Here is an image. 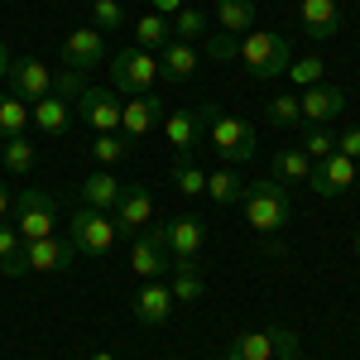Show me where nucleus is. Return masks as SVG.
I'll use <instances>...</instances> for the list:
<instances>
[{"mask_svg": "<svg viewBox=\"0 0 360 360\" xmlns=\"http://www.w3.org/2000/svg\"><path fill=\"white\" fill-rule=\"evenodd\" d=\"M240 207H245V221L259 231V236H278L288 217H293V197H288V183H278V178H259V183H245V197H240Z\"/></svg>", "mask_w": 360, "mask_h": 360, "instance_id": "obj_1", "label": "nucleus"}, {"mask_svg": "<svg viewBox=\"0 0 360 360\" xmlns=\"http://www.w3.org/2000/svg\"><path fill=\"white\" fill-rule=\"evenodd\" d=\"M236 63L245 68L255 82H269V77H283L288 72V44H283V34L274 29H250L240 34V44H236Z\"/></svg>", "mask_w": 360, "mask_h": 360, "instance_id": "obj_2", "label": "nucleus"}, {"mask_svg": "<svg viewBox=\"0 0 360 360\" xmlns=\"http://www.w3.org/2000/svg\"><path fill=\"white\" fill-rule=\"evenodd\" d=\"M217 101H202V106H178V111H168L164 115V139H168V149L178 154V164H193V149H197V139H202V130L217 120Z\"/></svg>", "mask_w": 360, "mask_h": 360, "instance_id": "obj_3", "label": "nucleus"}, {"mask_svg": "<svg viewBox=\"0 0 360 360\" xmlns=\"http://www.w3.org/2000/svg\"><path fill=\"white\" fill-rule=\"evenodd\" d=\"M68 240L77 245V255L86 259H101V255H111L115 250V221L111 212H96V207H77V217L68 221Z\"/></svg>", "mask_w": 360, "mask_h": 360, "instance_id": "obj_4", "label": "nucleus"}, {"mask_svg": "<svg viewBox=\"0 0 360 360\" xmlns=\"http://www.w3.org/2000/svg\"><path fill=\"white\" fill-rule=\"evenodd\" d=\"M53 221H58V202H53V193H44V188H25V193L15 197V207H10V226H15L25 240L53 236Z\"/></svg>", "mask_w": 360, "mask_h": 360, "instance_id": "obj_5", "label": "nucleus"}, {"mask_svg": "<svg viewBox=\"0 0 360 360\" xmlns=\"http://www.w3.org/2000/svg\"><path fill=\"white\" fill-rule=\"evenodd\" d=\"M149 236H154L173 259H197V250L207 240V226H202V217H188V212H183V217H154Z\"/></svg>", "mask_w": 360, "mask_h": 360, "instance_id": "obj_6", "label": "nucleus"}, {"mask_svg": "<svg viewBox=\"0 0 360 360\" xmlns=\"http://www.w3.org/2000/svg\"><path fill=\"white\" fill-rule=\"evenodd\" d=\"M159 77V58L144 53V49H115L111 58V82L120 96H144Z\"/></svg>", "mask_w": 360, "mask_h": 360, "instance_id": "obj_7", "label": "nucleus"}, {"mask_svg": "<svg viewBox=\"0 0 360 360\" xmlns=\"http://www.w3.org/2000/svg\"><path fill=\"white\" fill-rule=\"evenodd\" d=\"M207 135H212V149L221 154V164H245V159H255V125L240 120V115H217L207 125Z\"/></svg>", "mask_w": 360, "mask_h": 360, "instance_id": "obj_8", "label": "nucleus"}, {"mask_svg": "<svg viewBox=\"0 0 360 360\" xmlns=\"http://www.w3.org/2000/svg\"><path fill=\"white\" fill-rule=\"evenodd\" d=\"M115 221V236H139L144 226L154 221V193L144 188V183H125V193H120V202H115L111 212Z\"/></svg>", "mask_w": 360, "mask_h": 360, "instance_id": "obj_9", "label": "nucleus"}, {"mask_svg": "<svg viewBox=\"0 0 360 360\" xmlns=\"http://www.w3.org/2000/svg\"><path fill=\"white\" fill-rule=\"evenodd\" d=\"M25 264L34 274H68V269L77 264V245H72V240H58V236L25 240Z\"/></svg>", "mask_w": 360, "mask_h": 360, "instance_id": "obj_10", "label": "nucleus"}, {"mask_svg": "<svg viewBox=\"0 0 360 360\" xmlns=\"http://www.w3.org/2000/svg\"><path fill=\"white\" fill-rule=\"evenodd\" d=\"M10 91H15L25 106H39L44 96H53V72H49L39 58H15V68H10Z\"/></svg>", "mask_w": 360, "mask_h": 360, "instance_id": "obj_11", "label": "nucleus"}, {"mask_svg": "<svg viewBox=\"0 0 360 360\" xmlns=\"http://www.w3.org/2000/svg\"><path fill=\"white\" fill-rule=\"evenodd\" d=\"M164 115L168 111H164L159 96H149V91H144V96H130V101H120V135L135 144V139H144L154 125H164Z\"/></svg>", "mask_w": 360, "mask_h": 360, "instance_id": "obj_12", "label": "nucleus"}, {"mask_svg": "<svg viewBox=\"0 0 360 360\" xmlns=\"http://www.w3.org/2000/svg\"><path fill=\"white\" fill-rule=\"evenodd\" d=\"M77 115H82L96 135H115L120 130V101H115V91H106V86H86L82 96H77Z\"/></svg>", "mask_w": 360, "mask_h": 360, "instance_id": "obj_13", "label": "nucleus"}, {"mask_svg": "<svg viewBox=\"0 0 360 360\" xmlns=\"http://www.w3.org/2000/svg\"><path fill=\"white\" fill-rule=\"evenodd\" d=\"M130 312H135L139 327H164L173 317V288L159 283V278H144V288L130 298Z\"/></svg>", "mask_w": 360, "mask_h": 360, "instance_id": "obj_14", "label": "nucleus"}, {"mask_svg": "<svg viewBox=\"0 0 360 360\" xmlns=\"http://www.w3.org/2000/svg\"><path fill=\"white\" fill-rule=\"evenodd\" d=\"M298 106H303V125H332L336 115L346 111V91L341 86H303V96H298Z\"/></svg>", "mask_w": 360, "mask_h": 360, "instance_id": "obj_15", "label": "nucleus"}, {"mask_svg": "<svg viewBox=\"0 0 360 360\" xmlns=\"http://www.w3.org/2000/svg\"><path fill=\"white\" fill-rule=\"evenodd\" d=\"M106 58V39H101V29H72L68 39H63V68H77V72H86V68H96Z\"/></svg>", "mask_w": 360, "mask_h": 360, "instance_id": "obj_16", "label": "nucleus"}, {"mask_svg": "<svg viewBox=\"0 0 360 360\" xmlns=\"http://www.w3.org/2000/svg\"><path fill=\"white\" fill-rule=\"evenodd\" d=\"M351 183H356V159H346V154H332V159L312 164V178H307V188L317 197H341Z\"/></svg>", "mask_w": 360, "mask_h": 360, "instance_id": "obj_17", "label": "nucleus"}, {"mask_svg": "<svg viewBox=\"0 0 360 360\" xmlns=\"http://www.w3.org/2000/svg\"><path fill=\"white\" fill-rule=\"evenodd\" d=\"M130 269H135L139 278H164V274H173V255H168L149 231H139L135 250H130Z\"/></svg>", "mask_w": 360, "mask_h": 360, "instance_id": "obj_18", "label": "nucleus"}, {"mask_svg": "<svg viewBox=\"0 0 360 360\" xmlns=\"http://www.w3.org/2000/svg\"><path fill=\"white\" fill-rule=\"evenodd\" d=\"M298 20L307 39H336L341 29V5L336 0H298Z\"/></svg>", "mask_w": 360, "mask_h": 360, "instance_id": "obj_19", "label": "nucleus"}, {"mask_svg": "<svg viewBox=\"0 0 360 360\" xmlns=\"http://www.w3.org/2000/svg\"><path fill=\"white\" fill-rule=\"evenodd\" d=\"M77 193H82V207L115 212V202H120V193H125V183H115L111 168H96V173H86L82 183H77Z\"/></svg>", "mask_w": 360, "mask_h": 360, "instance_id": "obj_20", "label": "nucleus"}, {"mask_svg": "<svg viewBox=\"0 0 360 360\" xmlns=\"http://www.w3.org/2000/svg\"><path fill=\"white\" fill-rule=\"evenodd\" d=\"M197 68H202V53H197V44H168L164 53H159V77L164 82H193Z\"/></svg>", "mask_w": 360, "mask_h": 360, "instance_id": "obj_21", "label": "nucleus"}, {"mask_svg": "<svg viewBox=\"0 0 360 360\" xmlns=\"http://www.w3.org/2000/svg\"><path fill=\"white\" fill-rule=\"evenodd\" d=\"M29 120L39 125V135L58 139V135H68V125H72V106L63 96H44L39 106H29Z\"/></svg>", "mask_w": 360, "mask_h": 360, "instance_id": "obj_22", "label": "nucleus"}, {"mask_svg": "<svg viewBox=\"0 0 360 360\" xmlns=\"http://www.w3.org/2000/svg\"><path fill=\"white\" fill-rule=\"evenodd\" d=\"M130 34H135V49H144V53H164L168 44H173V20L149 10V15H139V20H135Z\"/></svg>", "mask_w": 360, "mask_h": 360, "instance_id": "obj_23", "label": "nucleus"}, {"mask_svg": "<svg viewBox=\"0 0 360 360\" xmlns=\"http://www.w3.org/2000/svg\"><path fill=\"white\" fill-rule=\"evenodd\" d=\"M221 360H274V327H264V332H240Z\"/></svg>", "mask_w": 360, "mask_h": 360, "instance_id": "obj_24", "label": "nucleus"}, {"mask_svg": "<svg viewBox=\"0 0 360 360\" xmlns=\"http://www.w3.org/2000/svg\"><path fill=\"white\" fill-rule=\"evenodd\" d=\"M217 25H221V34H231V39L250 34V29H255V0H217Z\"/></svg>", "mask_w": 360, "mask_h": 360, "instance_id": "obj_25", "label": "nucleus"}, {"mask_svg": "<svg viewBox=\"0 0 360 360\" xmlns=\"http://www.w3.org/2000/svg\"><path fill=\"white\" fill-rule=\"evenodd\" d=\"M25 269H29V264H25V236H20L10 221H0V274L20 278Z\"/></svg>", "mask_w": 360, "mask_h": 360, "instance_id": "obj_26", "label": "nucleus"}, {"mask_svg": "<svg viewBox=\"0 0 360 360\" xmlns=\"http://www.w3.org/2000/svg\"><path fill=\"white\" fill-rule=\"evenodd\" d=\"M173 303H188L193 307L207 288H202V274H197V259H173Z\"/></svg>", "mask_w": 360, "mask_h": 360, "instance_id": "obj_27", "label": "nucleus"}, {"mask_svg": "<svg viewBox=\"0 0 360 360\" xmlns=\"http://www.w3.org/2000/svg\"><path fill=\"white\" fill-rule=\"evenodd\" d=\"M0 164H5L10 178H29V173H34V139L29 135L5 139V144H0Z\"/></svg>", "mask_w": 360, "mask_h": 360, "instance_id": "obj_28", "label": "nucleus"}, {"mask_svg": "<svg viewBox=\"0 0 360 360\" xmlns=\"http://www.w3.org/2000/svg\"><path fill=\"white\" fill-rule=\"evenodd\" d=\"M207 197H212L217 207H231V202H240V197H245V183L231 173V164H221L217 173H207Z\"/></svg>", "mask_w": 360, "mask_h": 360, "instance_id": "obj_29", "label": "nucleus"}, {"mask_svg": "<svg viewBox=\"0 0 360 360\" xmlns=\"http://www.w3.org/2000/svg\"><path fill=\"white\" fill-rule=\"evenodd\" d=\"M29 130V106L15 91H0V139H15Z\"/></svg>", "mask_w": 360, "mask_h": 360, "instance_id": "obj_30", "label": "nucleus"}, {"mask_svg": "<svg viewBox=\"0 0 360 360\" xmlns=\"http://www.w3.org/2000/svg\"><path fill=\"white\" fill-rule=\"evenodd\" d=\"M274 178L278 183H307L312 178V159L303 149H278L274 154Z\"/></svg>", "mask_w": 360, "mask_h": 360, "instance_id": "obj_31", "label": "nucleus"}, {"mask_svg": "<svg viewBox=\"0 0 360 360\" xmlns=\"http://www.w3.org/2000/svg\"><path fill=\"white\" fill-rule=\"evenodd\" d=\"M202 34H207V15H202V10H188V5H183V10L173 15V39H178V44H197Z\"/></svg>", "mask_w": 360, "mask_h": 360, "instance_id": "obj_32", "label": "nucleus"}, {"mask_svg": "<svg viewBox=\"0 0 360 360\" xmlns=\"http://www.w3.org/2000/svg\"><path fill=\"white\" fill-rule=\"evenodd\" d=\"M303 154L312 159V164L332 159V154H336V135L327 130V125H307V135H303Z\"/></svg>", "mask_w": 360, "mask_h": 360, "instance_id": "obj_33", "label": "nucleus"}, {"mask_svg": "<svg viewBox=\"0 0 360 360\" xmlns=\"http://www.w3.org/2000/svg\"><path fill=\"white\" fill-rule=\"evenodd\" d=\"M82 91H86V72H77V68H58L53 72V96H63L68 106H77Z\"/></svg>", "mask_w": 360, "mask_h": 360, "instance_id": "obj_34", "label": "nucleus"}, {"mask_svg": "<svg viewBox=\"0 0 360 360\" xmlns=\"http://www.w3.org/2000/svg\"><path fill=\"white\" fill-rule=\"evenodd\" d=\"M173 188L183 197H207V173L197 164H173Z\"/></svg>", "mask_w": 360, "mask_h": 360, "instance_id": "obj_35", "label": "nucleus"}, {"mask_svg": "<svg viewBox=\"0 0 360 360\" xmlns=\"http://www.w3.org/2000/svg\"><path fill=\"white\" fill-rule=\"evenodd\" d=\"M91 154H96V164H120V159L130 154V139L120 135V130H115V135H96L91 139Z\"/></svg>", "mask_w": 360, "mask_h": 360, "instance_id": "obj_36", "label": "nucleus"}, {"mask_svg": "<svg viewBox=\"0 0 360 360\" xmlns=\"http://www.w3.org/2000/svg\"><path fill=\"white\" fill-rule=\"evenodd\" d=\"M86 10H91V29H120L125 25L120 0H86Z\"/></svg>", "mask_w": 360, "mask_h": 360, "instance_id": "obj_37", "label": "nucleus"}, {"mask_svg": "<svg viewBox=\"0 0 360 360\" xmlns=\"http://www.w3.org/2000/svg\"><path fill=\"white\" fill-rule=\"evenodd\" d=\"M269 120H274V125H303V106H298V96H293V91H278L274 101H269Z\"/></svg>", "mask_w": 360, "mask_h": 360, "instance_id": "obj_38", "label": "nucleus"}, {"mask_svg": "<svg viewBox=\"0 0 360 360\" xmlns=\"http://www.w3.org/2000/svg\"><path fill=\"white\" fill-rule=\"evenodd\" d=\"M322 72H327L322 58H298V63H288V77H293L298 86H317V82H322Z\"/></svg>", "mask_w": 360, "mask_h": 360, "instance_id": "obj_39", "label": "nucleus"}, {"mask_svg": "<svg viewBox=\"0 0 360 360\" xmlns=\"http://www.w3.org/2000/svg\"><path fill=\"white\" fill-rule=\"evenodd\" d=\"M236 44H240V39H231V34H212V39H207V53L217 58V63H231V58H236Z\"/></svg>", "mask_w": 360, "mask_h": 360, "instance_id": "obj_40", "label": "nucleus"}, {"mask_svg": "<svg viewBox=\"0 0 360 360\" xmlns=\"http://www.w3.org/2000/svg\"><path fill=\"white\" fill-rule=\"evenodd\" d=\"M336 154H346V159L360 164V125H346V130L336 135Z\"/></svg>", "mask_w": 360, "mask_h": 360, "instance_id": "obj_41", "label": "nucleus"}, {"mask_svg": "<svg viewBox=\"0 0 360 360\" xmlns=\"http://www.w3.org/2000/svg\"><path fill=\"white\" fill-rule=\"evenodd\" d=\"M10 68H15V53L0 44V82H10Z\"/></svg>", "mask_w": 360, "mask_h": 360, "instance_id": "obj_42", "label": "nucleus"}, {"mask_svg": "<svg viewBox=\"0 0 360 360\" xmlns=\"http://www.w3.org/2000/svg\"><path fill=\"white\" fill-rule=\"evenodd\" d=\"M10 207H15V197H10V188L0 183V221H10Z\"/></svg>", "mask_w": 360, "mask_h": 360, "instance_id": "obj_43", "label": "nucleus"}, {"mask_svg": "<svg viewBox=\"0 0 360 360\" xmlns=\"http://www.w3.org/2000/svg\"><path fill=\"white\" fill-rule=\"evenodd\" d=\"M183 10V0H154V15H178Z\"/></svg>", "mask_w": 360, "mask_h": 360, "instance_id": "obj_44", "label": "nucleus"}, {"mask_svg": "<svg viewBox=\"0 0 360 360\" xmlns=\"http://www.w3.org/2000/svg\"><path fill=\"white\" fill-rule=\"evenodd\" d=\"M274 360H303V356H298V351H278Z\"/></svg>", "mask_w": 360, "mask_h": 360, "instance_id": "obj_45", "label": "nucleus"}, {"mask_svg": "<svg viewBox=\"0 0 360 360\" xmlns=\"http://www.w3.org/2000/svg\"><path fill=\"white\" fill-rule=\"evenodd\" d=\"M91 360H115V356L111 351H91Z\"/></svg>", "mask_w": 360, "mask_h": 360, "instance_id": "obj_46", "label": "nucleus"}, {"mask_svg": "<svg viewBox=\"0 0 360 360\" xmlns=\"http://www.w3.org/2000/svg\"><path fill=\"white\" fill-rule=\"evenodd\" d=\"M356 255H360V236H356Z\"/></svg>", "mask_w": 360, "mask_h": 360, "instance_id": "obj_47", "label": "nucleus"}]
</instances>
